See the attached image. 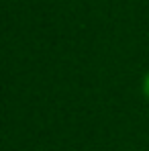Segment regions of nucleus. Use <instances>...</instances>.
Returning a JSON list of instances; mask_svg holds the SVG:
<instances>
[{
    "mask_svg": "<svg viewBox=\"0 0 149 151\" xmlns=\"http://www.w3.org/2000/svg\"><path fill=\"white\" fill-rule=\"evenodd\" d=\"M141 92H143L145 100L149 102V72H145V76H143V80H141Z\"/></svg>",
    "mask_w": 149,
    "mask_h": 151,
    "instance_id": "f257e3e1",
    "label": "nucleus"
}]
</instances>
